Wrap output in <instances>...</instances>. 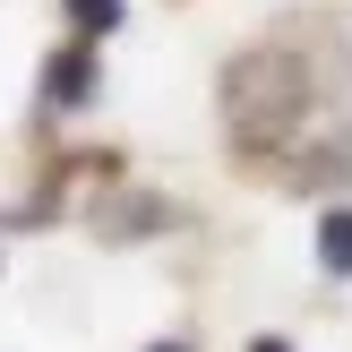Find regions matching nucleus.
<instances>
[{
	"label": "nucleus",
	"mask_w": 352,
	"mask_h": 352,
	"mask_svg": "<svg viewBox=\"0 0 352 352\" xmlns=\"http://www.w3.org/2000/svg\"><path fill=\"white\" fill-rule=\"evenodd\" d=\"M309 112V69L292 60V52L258 43L241 52L232 69H223V129L241 138V146H284V129Z\"/></svg>",
	"instance_id": "nucleus-1"
},
{
	"label": "nucleus",
	"mask_w": 352,
	"mask_h": 352,
	"mask_svg": "<svg viewBox=\"0 0 352 352\" xmlns=\"http://www.w3.org/2000/svg\"><path fill=\"white\" fill-rule=\"evenodd\" d=\"M43 95H52V103H86V95H95V60H86V52H52Z\"/></svg>",
	"instance_id": "nucleus-2"
},
{
	"label": "nucleus",
	"mask_w": 352,
	"mask_h": 352,
	"mask_svg": "<svg viewBox=\"0 0 352 352\" xmlns=\"http://www.w3.org/2000/svg\"><path fill=\"white\" fill-rule=\"evenodd\" d=\"M318 267L327 275H352V206H327V215H318Z\"/></svg>",
	"instance_id": "nucleus-3"
},
{
	"label": "nucleus",
	"mask_w": 352,
	"mask_h": 352,
	"mask_svg": "<svg viewBox=\"0 0 352 352\" xmlns=\"http://www.w3.org/2000/svg\"><path fill=\"white\" fill-rule=\"evenodd\" d=\"M69 17H78V34H112L120 26V0H69Z\"/></svg>",
	"instance_id": "nucleus-4"
},
{
	"label": "nucleus",
	"mask_w": 352,
	"mask_h": 352,
	"mask_svg": "<svg viewBox=\"0 0 352 352\" xmlns=\"http://www.w3.org/2000/svg\"><path fill=\"white\" fill-rule=\"evenodd\" d=\"M250 352H292V344H275V336H258V344H250Z\"/></svg>",
	"instance_id": "nucleus-5"
},
{
	"label": "nucleus",
	"mask_w": 352,
	"mask_h": 352,
	"mask_svg": "<svg viewBox=\"0 0 352 352\" xmlns=\"http://www.w3.org/2000/svg\"><path fill=\"white\" fill-rule=\"evenodd\" d=\"M155 352H181V344H155Z\"/></svg>",
	"instance_id": "nucleus-6"
}]
</instances>
